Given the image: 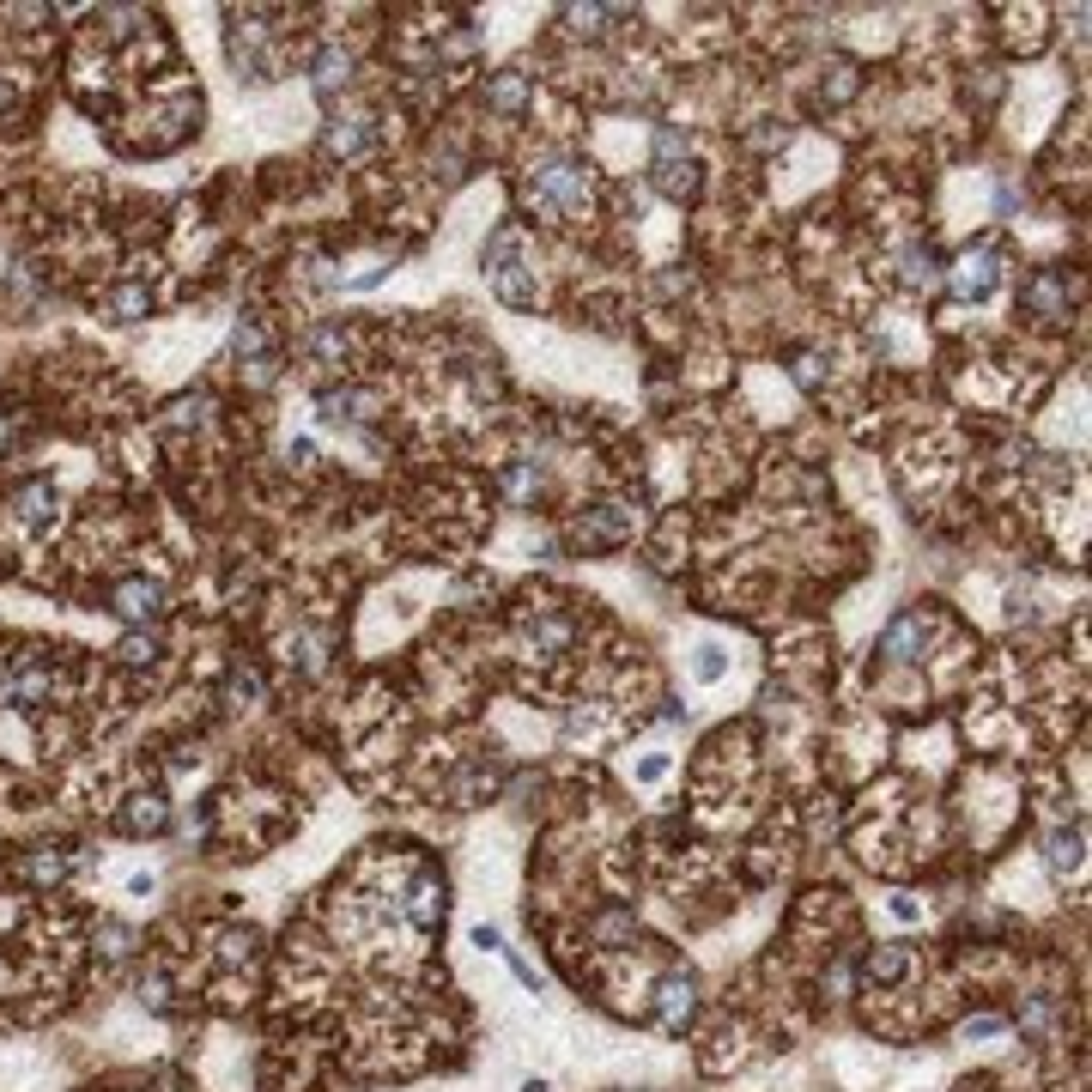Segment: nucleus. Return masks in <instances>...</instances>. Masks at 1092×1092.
Returning a JSON list of instances; mask_svg holds the SVG:
<instances>
[{"label": "nucleus", "mask_w": 1092, "mask_h": 1092, "mask_svg": "<svg viewBox=\"0 0 1092 1092\" xmlns=\"http://www.w3.org/2000/svg\"><path fill=\"white\" fill-rule=\"evenodd\" d=\"M516 231H498V237H492V261H498V268H492V285H498V298H504V304H534V279H528V261H516Z\"/></svg>", "instance_id": "obj_2"}, {"label": "nucleus", "mask_w": 1092, "mask_h": 1092, "mask_svg": "<svg viewBox=\"0 0 1092 1092\" xmlns=\"http://www.w3.org/2000/svg\"><path fill=\"white\" fill-rule=\"evenodd\" d=\"M109 607L122 619H152L158 614V582H146V577H128V582H116V595H109Z\"/></svg>", "instance_id": "obj_4"}, {"label": "nucleus", "mask_w": 1092, "mask_h": 1092, "mask_svg": "<svg viewBox=\"0 0 1092 1092\" xmlns=\"http://www.w3.org/2000/svg\"><path fill=\"white\" fill-rule=\"evenodd\" d=\"M528 201L541 213H558V219H582L589 213V176L571 158H541L528 171Z\"/></svg>", "instance_id": "obj_1"}, {"label": "nucleus", "mask_w": 1092, "mask_h": 1092, "mask_svg": "<svg viewBox=\"0 0 1092 1092\" xmlns=\"http://www.w3.org/2000/svg\"><path fill=\"white\" fill-rule=\"evenodd\" d=\"M953 285L965 292V298H984V292L995 285V255H990V249H977V255H959Z\"/></svg>", "instance_id": "obj_5"}, {"label": "nucleus", "mask_w": 1092, "mask_h": 1092, "mask_svg": "<svg viewBox=\"0 0 1092 1092\" xmlns=\"http://www.w3.org/2000/svg\"><path fill=\"white\" fill-rule=\"evenodd\" d=\"M341 79H346V55H334V49H328V55L316 61V85H322V92H334Z\"/></svg>", "instance_id": "obj_6"}, {"label": "nucleus", "mask_w": 1092, "mask_h": 1092, "mask_svg": "<svg viewBox=\"0 0 1092 1092\" xmlns=\"http://www.w3.org/2000/svg\"><path fill=\"white\" fill-rule=\"evenodd\" d=\"M655 182H662V189H668L674 201H686V195L698 189V165H692V158H686L680 146H674V134H662V140H655Z\"/></svg>", "instance_id": "obj_3"}]
</instances>
